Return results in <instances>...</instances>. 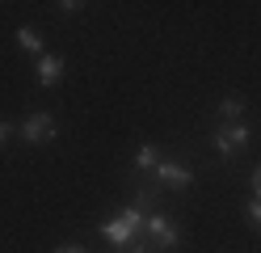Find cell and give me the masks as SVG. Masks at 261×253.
Returning a JSON list of instances; mask_svg holds the SVG:
<instances>
[{
  "label": "cell",
  "instance_id": "cell-1",
  "mask_svg": "<svg viewBox=\"0 0 261 253\" xmlns=\"http://www.w3.org/2000/svg\"><path fill=\"white\" fill-rule=\"evenodd\" d=\"M211 144H215V156L219 160H232L244 152V144H249V127L244 123H219L215 135H211Z\"/></svg>",
  "mask_w": 261,
  "mask_h": 253
},
{
  "label": "cell",
  "instance_id": "cell-2",
  "mask_svg": "<svg viewBox=\"0 0 261 253\" xmlns=\"http://www.w3.org/2000/svg\"><path fill=\"white\" fill-rule=\"evenodd\" d=\"M143 241H148V245H160V249H173L177 241H181V232H177V224H173L169 215L152 211L148 219H143Z\"/></svg>",
  "mask_w": 261,
  "mask_h": 253
},
{
  "label": "cell",
  "instance_id": "cell-3",
  "mask_svg": "<svg viewBox=\"0 0 261 253\" xmlns=\"http://www.w3.org/2000/svg\"><path fill=\"white\" fill-rule=\"evenodd\" d=\"M21 140H25V144H51V140H55V118L46 114V110L30 114L25 123H21Z\"/></svg>",
  "mask_w": 261,
  "mask_h": 253
},
{
  "label": "cell",
  "instance_id": "cell-4",
  "mask_svg": "<svg viewBox=\"0 0 261 253\" xmlns=\"http://www.w3.org/2000/svg\"><path fill=\"white\" fill-rule=\"evenodd\" d=\"M152 177H156L160 186H169V190H190V186H194V173H190V169L177 165V160H165V156H160V165H156Z\"/></svg>",
  "mask_w": 261,
  "mask_h": 253
},
{
  "label": "cell",
  "instance_id": "cell-5",
  "mask_svg": "<svg viewBox=\"0 0 261 253\" xmlns=\"http://www.w3.org/2000/svg\"><path fill=\"white\" fill-rule=\"evenodd\" d=\"M59 76H63V55H38V84L42 89H51V84H59Z\"/></svg>",
  "mask_w": 261,
  "mask_h": 253
},
{
  "label": "cell",
  "instance_id": "cell-6",
  "mask_svg": "<svg viewBox=\"0 0 261 253\" xmlns=\"http://www.w3.org/2000/svg\"><path fill=\"white\" fill-rule=\"evenodd\" d=\"M101 236H106L110 245H118V249H122V245H130V241H139V236H135V228H130L122 215H118V219H110V224L101 228Z\"/></svg>",
  "mask_w": 261,
  "mask_h": 253
},
{
  "label": "cell",
  "instance_id": "cell-7",
  "mask_svg": "<svg viewBox=\"0 0 261 253\" xmlns=\"http://www.w3.org/2000/svg\"><path fill=\"white\" fill-rule=\"evenodd\" d=\"M156 165H160L156 144H139V152H135V173H156Z\"/></svg>",
  "mask_w": 261,
  "mask_h": 253
},
{
  "label": "cell",
  "instance_id": "cell-8",
  "mask_svg": "<svg viewBox=\"0 0 261 253\" xmlns=\"http://www.w3.org/2000/svg\"><path fill=\"white\" fill-rule=\"evenodd\" d=\"M17 47L25 51V55H42V38H38V30L21 26V30H17Z\"/></svg>",
  "mask_w": 261,
  "mask_h": 253
},
{
  "label": "cell",
  "instance_id": "cell-9",
  "mask_svg": "<svg viewBox=\"0 0 261 253\" xmlns=\"http://www.w3.org/2000/svg\"><path fill=\"white\" fill-rule=\"evenodd\" d=\"M240 114H244V97H223L219 101V118L223 123H240Z\"/></svg>",
  "mask_w": 261,
  "mask_h": 253
},
{
  "label": "cell",
  "instance_id": "cell-10",
  "mask_svg": "<svg viewBox=\"0 0 261 253\" xmlns=\"http://www.w3.org/2000/svg\"><path fill=\"white\" fill-rule=\"evenodd\" d=\"M118 215L126 219V224H130V228H135V236H143V219H148V211H143V207H139V202H126V207H122Z\"/></svg>",
  "mask_w": 261,
  "mask_h": 253
},
{
  "label": "cell",
  "instance_id": "cell-11",
  "mask_svg": "<svg viewBox=\"0 0 261 253\" xmlns=\"http://www.w3.org/2000/svg\"><path fill=\"white\" fill-rule=\"evenodd\" d=\"M130 202H139V207L143 211H160V198H156V190H152V186H139V190H135V198H130Z\"/></svg>",
  "mask_w": 261,
  "mask_h": 253
},
{
  "label": "cell",
  "instance_id": "cell-12",
  "mask_svg": "<svg viewBox=\"0 0 261 253\" xmlns=\"http://www.w3.org/2000/svg\"><path fill=\"white\" fill-rule=\"evenodd\" d=\"M244 215H249V224H253V228H261V198H253L249 207H244Z\"/></svg>",
  "mask_w": 261,
  "mask_h": 253
},
{
  "label": "cell",
  "instance_id": "cell-13",
  "mask_svg": "<svg viewBox=\"0 0 261 253\" xmlns=\"http://www.w3.org/2000/svg\"><path fill=\"white\" fill-rule=\"evenodd\" d=\"M9 140H13V123H0V148H5Z\"/></svg>",
  "mask_w": 261,
  "mask_h": 253
},
{
  "label": "cell",
  "instance_id": "cell-14",
  "mask_svg": "<svg viewBox=\"0 0 261 253\" xmlns=\"http://www.w3.org/2000/svg\"><path fill=\"white\" fill-rule=\"evenodd\" d=\"M59 9H63V13H68V17H72V13H80V9H85V5H80V0H63V5H59Z\"/></svg>",
  "mask_w": 261,
  "mask_h": 253
},
{
  "label": "cell",
  "instance_id": "cell-15",
  "mask_svg": "<svg viewBox=\"0 0 261 253\" xmlns=\"http://www.w3.org/2000/svg\"><path fill=\"white\" fill-rule=\"evenodd\" d=\"M253 198H261V165L253 169Z\"/></svg>",
  "mask_w": 261,
  "mask_h": 253
},
{
  "label": "cell",
  "instance_id": "cell-16",
  "mask_svg": "<svg viewBox=\"0 0 261 253\" xmlns=\"http://www.w3.org/2000/svg\"><path fill=\"white\" fill-rule=\"evenodd\" d=\"M55 253H85V249H55Z\"/></svg>",
  "mask_w": 261,
  "mask_h": 253
},
{
  "label": "cell",
  "instance_id": "cell-17",
  "mask_svg": "<svg viewBox=\"0 0 261 253\" xmlns=\"http://www.w3.org/2000/svg\"><path fill=\"white\" fill-rule=\"evenodd\" d=\"M118 253H126V249H118Z\"/></svg>",
  "mask_w": 261,
  "mask_h": 253
}]
</instances>
